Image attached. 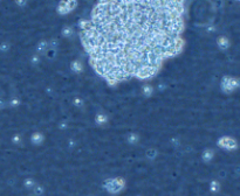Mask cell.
Segmentation results:
<instances>
[{
    "instance_id": "cell-5",
    "label": "cell",
    "mask_w": 240,
    "mask_h": 196,
    "mask_svg": "<svg viewBox=\"0 0 240 196\" xmlns=\"http://www.w3.org/2000/svg\"><path fill=\"white\" fill-rule=\"evenodd\" d=\"M217 43H218V47H219L220 49H227V48L230 47V40H228L226 36H220V37H218Z\"/></svg>"
},
{
    "instance_id": "cell-7",
    "label": "cell",
    "mask_w": 240,
    "mask_h": 196,
    "mask_svg": "<svg viewBox=\"0 0 240 196\" xmlns=\"http://www.w3.org/2000/svg\"><path fill=\"white\" fill-rule=\"evenodd\" d=\"M219 189H220V184H219V182H218V181H213V182L211 183V190H212V191L215 193V191H218Z\"/></svg>"
},
{
    "instance_id": "cell-3",
    "label": "cell",
    "mask_w": 240,
    "mask_h": 196,
    "mask_svg": "<svg viewBox=\"0 0 240 196\" xmlns=\"http://www.w3.org/2000/svg\"><path fill=\"white\" fill-rule=\"evenodd\" d=\"M123 186H124V183H123V181L120 180V179H111V180H108V181L105 182V184H104L105 189H107L109 193H113V194L118 193V191L123 188Z\"/></svg>"
},
{
    "instance_id": "cell-6",
    "label": "cell",
    "mask_w": 240,
    "mask_h": 196,
    "mask_svg": "<svg viewBox=\"0 0 240 196\" xmlns=\"http://www.w3.org/2000/svg\"><path fill=\"white\" fill-rule=\"evenodd\" d=\"M203 158L206 160V161H210L212 158H213V151L212 149H206L203 154Z\"/></svg>"
},
{
    "instance_id": "cell-8",
    "label": "cell",
    "mask_w": 240,
    "mask_h": 196,
    "mask_svg": "<svg viewBox=\"0 0 240 196\" xmlns=\"http://www.w3.org/2000/svg\"><path fill=\"white\" fill-rule=\"evenodd\" d=\"M25 186H26L27 188L32 189V188H34V187H35V182H34V180H33V179H27V180L25 181Z\"/></svg>"
},
{
    "instance_id": "cell-1",
    "label": "cell",
    "mask_w": 240,
    "mask_h": 196,
    "mask_svg": "<svg viewBox=\"0 0 240 196\" xmlns=\"http://www.w3.org/2000/svg\"><path fill=\"white\" fill-rule=\"evenodd\" d=\"M149 5L144 4L139 8L135 4L136 7L130 8V4H126L128 7L121 8L125 20L115 21L122 28L97 8L94 19L100 22L93 20L82 28L83 41L92 60L107 77H148L157 70L165 57L176 54L179 48L182 19L177 4L172 8L164 3H158L152 8ZM110 9L118 19L111 6Z\"/></svg>"
},
{
    "instance_id": "cell-4",
    "label": "cell",
    "mask_w": 240,
    "mask_h": 196,
    "mask_svg": "<svg viewBox=\"0 0 240 196\" xmlns=\"http://www.w3.org/2000/svg\"><path fill=\"white\" fill-rule=\"evenodd\" d=\"M219 145H220L223 148H226V149H230V151L237 148V146H238L237 141H235L234 139H232V138H223V139L219 141Z\"/></svg>"
},
{
    "instance_id": "cell-2",
    "label": "cell",
    "mask_w": 240,
    "mask_h": 196,
    "mask_svg": "<svg viewBox=\"0 0 240 196\" xmlns=\"http://www.w3.org/2000/svg\"><path fill=\"white\" fill-rule=\"evenodd\" d=\"M239 86H240L239 79L233 78V77H225L222 83V88L225 92H232L235 89H238Z\"/></svg>"
}]
</instances>
